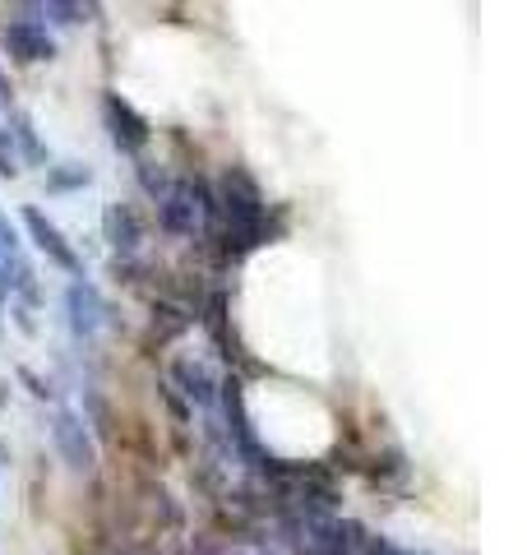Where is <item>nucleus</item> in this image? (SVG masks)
<instances>
[{
	"label": "nucleus",
	"mask_w": 527,
	"mask_h": 555,
	"mask_svg": "<svg viewBox=\"0 0 527 555\" xmlns=\"http://www.w3.org/2000/svg\"><path fill=\"white\" fill-rule=\"evenodd\" d=\"M51 436H56L61 459L75 467V473H88V467H93V440H88V430L75 412H61L56 426H51Z\"/></svg>",
	"instance_id": "obj_1"
},
{
	"label": "nucleus",
	"mask_w": 527,
	"mask_h": 555,
	"mask_svg": "<svg viewBox=\"0 0 527 555\" xmlns=\"http://www.w3.org/2000/svg\"><path fill=\"white\" fill-rule=\"evenodd\" d=\"M5 47H10V56H20V61H47L51 56V38L38 20H14L5 28Z\"/></svg>",
	"instance_id": "obj_3"
},
{
	"label": "nucleus",
	"mask_w": 527,
	"mask_h": 555,
	"mask_svg": "<svg viewBox=\"0 0 527 555\" xmlns=\"http://www.w3.org/2000/svg\"><path fill=\"white\" fill-rule=\"evenodd\" d=\"M107 232H112L116 246H134L139 228H134V214H130L126 204H112V214H107Z\"/></svg>",
	"instance_id": "obj_6"
},
{
	"label": "nucleus",
	"mask_w": 527,
	"mask_h": 555,
	"mask_svg": "<svg viewBox=\"0 0 527 555\" xmlns=\"http://www.w3.org/2000/svg\"><path fill=\"white\" fill-rule=\"evenodd\" d=\"M107 116H112V126H116V144L139 149V144L149 139V126L126 107V102H116V98H112V102H107Z\"/></svg>",
	"instance_id": "obj_4"
},
{
	"label": "nucleus",
	"mask_w": 527,
	"mask_h": 555,
	"mask_svg": "<svg viewBox=\"0 0 527 555\" xmlns=\"http://www.w3.org/2000/svg\"><path fill=\"white\" fill-rule=\"evenodd\" d=\"M24 222H28V232H33V241H38V246L56 259L61 269H69V273H79V255L65 246V236H61V228L56 222H47L42 218V208H24Z\"/></svg>",
	"instance_id": "obj_2"
},
{
	"label": "nucleus",
	"mask_w": 527,
	"mask_h": 555,
	"mask_svg": "<svg viewBox=\"0 0 527 555\" xmlns=\"http://www.w3.org/2000/svg\"><path fill=\"white\" fill-rule=\"evenodd\" d=\"M5 403H10V389H5V379H0V412H5Z\"/></svg>",
	"instance_id": "obj_8"
},
{
	"label": "nucleus",
	"mask_w": 527,
	"mask_h": 555,
	"mask_svg": "<svg viewBox=\"0 0 527 555\" xmlns=\"http://www.w3.org/2000/svg\"><path fill=\"white\" fill-rule=\"evenodd\" d=\"M0 246H14V228L5 222V214H0Z\"/></svg>",
	"instance_id": "obj_7"
},
{
	"label": "nucleus",
	"mask_w": 527,
	"mask_h": 555,
	"mask_svg": "<svg viewBox=\"0 0 527 555\" xmlns=\"http://www.w3.org/2000/svg\"><path fill=\"white\" fill-rule=\"evenodd\" d=\"M69 310H75V328H79V334L98 328L102 306H98V292L88 287V283H75V287H69Z\"/></svg>",
	"instance_id": "obj_5"
}]
</instances>
